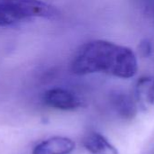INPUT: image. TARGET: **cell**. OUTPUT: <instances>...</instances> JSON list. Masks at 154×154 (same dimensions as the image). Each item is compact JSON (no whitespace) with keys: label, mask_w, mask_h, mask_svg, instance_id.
<instances>
[{"label":"cell","mask_w":154,"mask_h":154,"mask_svg":"<svg viewBox=\"0 0 154 154\" xmlns=\"http://www.w3.org/2000/svg\"><path fill=\"white\" fill-rule=\"evenodd\" d=\"M75 75L106 73L121 79H131L138 71L137 57L133 50L105 40L84 44L71 63Z\"/></svg>","instance_id":"obj_1"},{"label":"cell","mask_w":154,"mask_h":154,"mask_svg":"<svg viewBox=\"0 0 154 154\" xmlns=\"http://www.w3.org/2000/svg\"><path fill=\"white\" fill-rule=\"evenodd\" d=\"M58 14L55 7L41 0H0V27L34 17L54 19Z\"/></svg>","instance_id":"obj_2"},{"label":"cell","mask_w":154,"mask_h":154,"mask_svg":"<svg viewBox=\"0 0 154 154\" xmlns=\"http://www.w3.org/2000/svg\"><path fill=\"white\" fill-rule=\"evenodd\" d=\"M44 103L52 108L70 111L82 106L81 99L72 91L61 88L48 89L43 96Z\"/></svg>","instance_id":"obj_3"},{"label":"cell","mask_w":154,"mask_h":154,"mask_svg":"<svg viewBox=\"0 0 154 154\" xmlns=\"http://www.w3.org/2000/svg\"><path fill=\"white\" fill-rule=\"evenodd\" d=\"M75 143L67 137L55 136L38 143L33 154H70L74 152Z\"/></svg>","instance_id":"obj_4"},{"label":"cell","mask_w":154,"mask_h":154,"mask_svg":"<svg viewBox=\"0 0 154 154\" xmlns=\"http://www.w3.org/2000/svg\"><path fill=\"white\" fill-rule=\"evenodd\" d=\"M110 102L114 111L123 119L131 120L138 112V105L131 96L125 92L115 90L110 95Z\"/></svg>","instance_id":"obj_5"},{"label":"cell","mask_w":154,"mask_h":154,"mask_svg":"<svg viewBox=\"0 0 154 154\" xmlns=\"http://www.w3.org/2000/svg\"><path fill=\"white\" fill-rule=\"evenodd\" d=\"M134 99L143 111H147L154 105V79L143 77L138 79L134 88Z\"/></svg>","instance_id":"obj_6"},{"label":"cell","mask_w":154,"mask_h":154,"mask_svg":"<svg viewBox=\"0 0 154 154\" xmlns=\"http://www.w3.org/2000/svg\"><path fill=\"white\" fill-rule=\"evenodd\" d=\"M83 144L91 154H119L117 149L103 135L96 132L87 134Z\"/></svg>","instance_id":"obj_7"},{"label":"cell","mask_w":154,"mask_h":154,"mask_svg":"<svg viewBox=\"0 0 154 154\" xmlns=\"http://www.w3.org/2000/svg\"><path fill=\"white\" fill-rule=\"evenodd\" d=\"M138 51L142 57L148 58L152 53V43L149 39H143L138 45Z\"/></svg>","instance_id":"obj_8"}]
</instances>
